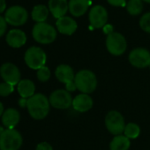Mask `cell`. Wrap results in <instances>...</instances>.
I'll list each match as a JSON object with an SVG mask.
<instances>
[{
	"instance_id": "cell-1",
	"label": "cell",
	"mask_w": 150,
	"mask_h": 150,
	"mask_svg": "<svg viewBox=\"0 0 150 150\" xmlns=\"http://www.w3.org/2000/svg\"><path fill=\"white\" fill-rule=\"evenodd\" d=\"M50 101L42 94H35L28 99L27 108L30 116L36 120L43 119L50 111Z\"/></svg>"
},
{
	"instance_id": "cell-2",
	"label": "cell",
	"mask_w": 150,
	"mask_h": 150,
	"mask_svg": "<svg viewBox=\"0 0 150 150\" xmlns=\"http://www.w3.org/2000/svg\"><path fill=\"white\" fill-rule=\"evenodd\" d=\"M76 88L82 94H91L97 87V78L96 74L90 70H81L75 74L74 80Z\"/></svg>"
},
{
	"instance_id": "cell-3",
	"label": "cell",
	"mask_w": 150,
	"mask_h": 150,
	"mask_svg": "<svg viewBox=\"0 0 150 150\" xmlns=\"http://www.w3.org/2000/svg\"><path fill=\"white\" fill-rule=\"evenodd\" d=\"M32 35L37 42L50 44L56 40L57 30L54 27L46 22L36 23L33 28Z\"/></svg>"
},
{
	"instance_id": "cell-4",
	"label": "cell",
	"mask_w": 150,
	"mask_h": 150,
	"mask_svg": "<svg viewBox=\"0 0 150 150\" xmlns=\"http://www.w3.org/2000/svg\"><path fill=\"white\" fill-rule=\"evenodd\" d=\"M22 141V137L18 131L6 129L0 135V150H19Z\"/></svg>"
},
{
	"instance_id": "cell-5",
	"label": "cell",
	"mask_w": 150,
	"mask_h": 150,
	"mask_svg": "<svg viewBox=\"0 0 150 150\" xmlns=\"http://www.w3.org/2000/svg\"><path fill=\"white\" fill-rule=\"evenodd\" d=\"M25 62L27 65L33 70H39L45 66L47 57L42 49L33 46L28 49L25 53Z\"/></svg>"
},
{
	"instance_id": "cell-6",
	"label": "cell",
	"mask_w": 150,
	"mask_h": 150,
	"mask_svg": "<svg viewBox=\"0 0 150 150\" xmlns=\"http://www.w3.org/2000/svg\"><path fill=\"white\" fill-rule=\"evenodd\" d=\"M105 126L107 130L113 135H121L125 128V119L122 114L117 110L108 112L105 117Z\"/></svg>"
},
{
	"instance_id": "cell-7",
	"label": "cell",
	"mask_w": 150,
	"mask_h": 150,
	"mask_svg": "<svg viewBox=\"0 0 150 150\" xmlns=\"http://www.w3.org/2000/svg\"><path fill=\"white\" fill-rule=\"evenodd\" d=\"M55 75L61 83L65 84V90L68 92H73L77 89L74 83L75 74L70 65L64 64L58 65L55 71Z\"/></svg>"
},
{
	"instance_id": "cell-8",
	"label": "cell",
	"mask_w": 150,
	"mask_h": 150,
	"mask_svg": "<svg viewBox=\"0 0 150 150\" xmlns=\"http://www.w3.org/2000/svg\"><path fill=\"white\" fill-rule=\"evenodd\" d=\"M106 47L108 51L113 56L123 55L127 48V42L125 38L119 33L113 32L107 35Z\"/></svg>"
},
{
	"instance_id": "cell-9",
	"label": "cell",
	"mask_w": 150,
	"mask_h": 150,
	"mask_svg": "<svg viewBox=\"0 0 150 150\" xmlns=\"http://www.w3.org/2000/svg\"><path fill=\"white\" fill-rule=\"evenodd\" d=\"M50 105L58 110H66L72 106V97L70 92L64 89H57L52 92L49 98Z\"/></svg>"
},
{
	"instance_id": "cell-10",
	"label": "cell",
	"mask_w": 150,
	"mask_h": 150,
	"mask_svg": "<svg viewBox=\"0 0 150 150\" xmlns=\"http://www.w3.org/2000/svg\"><path fill=\"white\" fill-rule=\"evenodd\" d=\"M28 18V11L20 6H13L10 7L5 14L6 22L12 26L19 27L24 25Z\"/></svg>"
},
{
	"instance_id": "cell-11",
	"label": "cell",
	"mask_w": 150,
	"mask_h": 150,
	"mask_svg": "<svg viewBox=\"0 0 150 150\" xmlns=\"http://www.w3.org/2000/svg\"><path fill=\"white\" fill-rule=\"evenodd\" d=\"M128 59L132 66L146 68L150 65V52L144 48H136L130 52Z\"/></svg>"
},
{
	"instance_id": "cell-12",
	"label": "cell",
	"mask_w": 150,
	"mask_h": 150,
	"mask_svg": "<svg viewBox=\"0 0 150 150\" xmlns=\"http://www.w3.org/2000/svg\"><path fill=\"white\" fill-rule=\"evenodd\" d=\"M0 75L5 82H7L13 86L18 85L21 81V71L19 68L12 63H6L1 65Z\"/></svg>"
},
{
	"instance_id": "cell-13",
	"label": "cell",
	"mask_w": 150,
	"mask_h": 150,
	"mask_svg": "<svg viewBox=\"0 0 150 150\" xmlns=\"http://www.w3.org/2000/svg\"><path fill=\"white\" fill-rule=\"evenodd\" d=\"M89 21L94 28H103L108 21V13L102 6H95L89 12Z\"/></svg>"
},
{
	"instance_id": "cell-14",
	"label": "cell",
	"mask_w": 150,
	"mask_h": 150,
	"mask_svg": "<svg viewBox=\"0 0 150 150\" xmlns=\"http://www.w3.org/2000/svg\"><path fill=\"white\" fill-rule=\"evenodd\" d=\"M56 26L58 32L65 35H71L75 33L78 28L77 22L68 16H64L60 19H57Z\"/></svg>"
},
{
	"instance_id": "cell-15",
	"label": "cell",
	"mask_w": 150,
	"mask_h": 150,
	"mask_svg": "<svg viewBox=\"0 0 150 150\" xmlns=\"http://www.w3.org/2000/svg\"><path fill=\"white\" fill-rule=\"evenodd\" d=\"M94 104L92 97L88 94H80L72 101V107L78 112H87L92 109Z\"/></svg>"
},
{
	"instance_id": "cell-16",
	"label": "cell",
	"mask_w": 150,
	"mask_h": 150,
	"mask_svg": "<svg viewBox=\"0 0 150 150\" xmlns=\"http://www.w3.org/2000/svg\"><path fill=\"white\" fill-rule=\"evenodd\" d=\"M27 42L26 34L21 29H12L6 35V42L12 48H21Z\"/></svg>"
},
{
	"instance_id": "cell-17",
	"label": "cell",
	"mask_w": 150,
	"mask_h": 150,
	"mask_svg": "<svg viewBox=\"0 0 150 150\" xmlns=\"http://www.w3.org/2000/svg\"><path fill=\"white\" fill-rule=\"evenodd\" d=\"M49 10L56 19H60L65 15L69 10L67 0H49Z\"/></svg>"
},
{
	"instance_id": "cell-18",
	"label": "cell",
	"mask_w": 150,
	"mask_h": 150,
	"mask_svg": "<svg viewBox=\"0 0 150 150\" xmlns=\"http://www.w3.org/2000/svg\"><path fill=\"white\" fill-rule=\"evenodd\" d=\"M90 5V0H70L68 3L69 12L74 17H80L86 13Z\"/></svg>"
},
{
	"instance_id": "cell-19",
	"label": "cell",
	"mask_w": 150,
	"mask_h": 150,
	"mask_svg": "<svg viewBox=\"0 0 150 150\" xmlns=\"http://www.w3.org/2000/svg\"><path fill=\"white\" fill-rule=\"evenodd\" d=\"M21 118L20 113L15 109H7L2 115V123L8 129H13Z\"/></svg>"
},
{
	"instance_id": "cell-20",
	"label": "cell",
	"mask_w": 150,
	"mask_h": 150,
	"mask_svg": "<svg viewBox=\"0 0 150 150\" xmlns=\"http://www.w3.org/2000/svg\"><path fill=\"white\" fill-rule=\"evenodd\" d=\"M35 86L30 80H21L18 84V92L22 98L28 99L35 95Z\"/></svg>"
},
{
	"instance_id": "cell-21",
	"label": "cell",
	"mask_w": 150,
	"mask_h": 150,
	"mask_svg": "<svg viewBox=\"0 0 150 150\" xmlns=\"http://www.w3.org/2000/svg\"><path fill=\"white\" fill-rule=\"evenodd\" d=\"M130 139L125 135L115 136L110 143V150H128L130 148Z\"/></svg>"
},
{
	"instance_id": "cell-22",
	"label": "cell",
	"mask_w": 150,
	"mask_h": 150,
	"mask_svg": "<svg viewBox=\"0 0 150 150\" xmlns=\"http://www.w3.org/2000/svg\"><path fill=\"white\" fill-rule=\"evenodd\" d=\"M49 12H50L49 8H47V6L43 5L35 6L32 10V13H31L32 19L37 23L45 22V21L49 16Z\"/></svg>"
},
{
	"instance_id": "cell-23",
	"label": "cell",
	"mask_w": 150,
	"mask_h": 150,
	"mask_svg": "<svg viewBox=\"0 0 150 150\" xmlns=\"http://www.w3.org/2000/svg\"><path fill=\"white\" fill-rule=\"evenodd\" d=\"M127 12L131 15H138L143 10L142 0H129L126 4Z\"/></svg>"
},
{
	"instance_id": "cell-24",
	"label": "cell",
	"mask_w": 150,
	"mask_h": 150,
	"mask_svg": "<svg viewBox=\"0 0 150 150\" xmlns=\"http://www.w3.org/2000/svg\"><path fill=\"white\" fill-rule=\"evenodd\" d=\"M139 133H140V128L137 124H135V123H128L125 125L124 134L129 139L138 138Z\"/></svg>"
},
{
	"instance_id": "cell-25",
	"label": "cell",
	"mask_w": 150,
	"mask_h": 150,
	"mask_svg": "<svg viewBox=\"0 0 150 150\" xmlns=\"http://www.w3.org/2000/svg\"><path fill=\"white\" fill-rule=\"evenodd\" d=\"M50 75H51L50 71L47 66H43L40 68L39 70H37V72H36L37 79L42 82L48 81L50 78Z\"/></svg>"
},
{
	"instance_id": "cell-26",
	"label": "cell",
	"mask_w": 150,
	"mask_h": 150,
	"mask_svg": "<svg viewBox=\"0 0 150 150\" xmlns=\"http://www.w3.org/2000/svg\"><path fill=\"white\" fill-rule=\"evenodd\" d=\"M139 27L143 31L150 34V12L142 15L139 20Z\"/></svg>"
},
{
	"instance_id": "cell-27",
	"label": "cell",
	"mask_w": 150,
	"mask_h": 150,
	"mask_svg": "<svg viewBox=\"0 0 150 150\" xmlns=\"http://www.w3.org/2000/svg\"><path fill=\"white\" fill-rule=\"evenodd\" d=\"M14 90V88L13 85L7 83V82H3L0 83V96H7L10 94H12Z\"/></svg>"
},
{
	"instance_id": "cell-28",
	"label": "cell",
	"mask_w": 150,
	"mask_h": 150,
	"mask_svg": "<svg viewBox=\"0 0 150 150\" xmlns=\"http://www.w3.org/2000/svg\"><path fill=\"white\" fill-rule=\"evenodd\" d=\"M7 28V22L6 19L2 16H0V37L3 36Z\"/></svg>"
},
{
	"instance_id": "cell-29",
	"label": "cell",
	"mask_w": 150,
	"mask_h": 150,
	"mask_svg": "<svg viewBox=\"0 0 150 150\" xmlns=\"http://www.w3.org/2000/svg\"><path fill=\"white\" fill-rule=\"evenodd\" d=\"M107 1L113 6H125L126 5V0H107Z\"/></svg>"
},
{
	"instance_id": "cell-30",
	"label": "cell",
	"mask_w": 150,
	"mask_h": 150,
	"mask_svg": "<svg viewBox=\"0 0 150 150\" xmlns=\"http://www.w3.org/2000/svg\"><path fill=\"white\" fill-rule=\"evenodd\" d=\"M36 150H53V148L48 142H41L37 145Z\"/></svg>"
},
{
	"instance_id": "cell-31",
	"label": "cell",
	"mask_w": 150,
	"mask_h": 150,
	"mask_svg": "<svg viewBox=\"0 0 150 150\" xmlns=\"http://www.w3.org/2000/svg\"><path fill=\"white\" fill-rule=\"evenodd\" d=\"M103 31H104V33L106 34V35H110V34H111V33H113L114 31H113V28H112V26L111 25H105L104 27H103Z\"/></svg>"
},
{
	"instance_id": "cell-32",
	"label": "cell",
	"mask_w": 150,
	"mask_h": 150,
	"mask_svg": "<svg viewBox=\"0 0 150 150\" xmlns=\"http://www.w3.org/2000/svg\"><path fill=\"white\" fill-rule=\"evenodd\" d=\"M6 8V0H0V13L5 12Z\"/></svg>"
},
{
	"instance_id": "cell-33",
	"label": "cell",
	"mask_w": 150,
	"mask_h": 150,
	"mask_svg": "<svg viewBox=\"0 0 150 150\" xmlns=\"http://www.w3.org/2000/svg\"><path fill=\"white\" fill-rule=\"evenodd\" d=\"M27 104H28V99H25V98H21L20 101H19V105L22 108L24 107H27Z\"/></svg>"
},
{
	"instance_id": "cell-34",
	"label": "cell",
	"mask_w": 150,
	"mask_h": 150,
	"mask_svg": "<svg viewBox=\"0 0 150 150\" xmlns=\"http://www.w3.org/2000/svg\"><path fill=\"white\" fill-rule=\"evenodd\" d=\"M4 113V106L2 104V103L0 102V116H2Z\"/></svg>"
},
{
	"instance_id": "cell-35",
	"label": "cell",
	"mask_w": 150,
	"mask_h": 150,
	"mask_svg": "<svg viewBox=\"0 0 150 150\" xmlns=\"http://www.w3.org/2000/svg\"><path fill=\"white\" fill-rule=\"evenodd\" d=\"M4 132H5V129L2 126H0V135H1Z\"/></svg>"
},
{
	"instance_id": "cell-36",
	"label": "cell",
	"mask_w": 150,
	"mask_h": 150,
	"mask_svg": "<svg viewBox=\"0 0 150 150\" xmlns=\"http://www.w3.org/2000/svg\"><path fill=\"white\" fill-rule=\"evenodd\" d=\"M143 1H145V2H146V3H149V4H150V0H143Z\"/></svg>"
},
{
	"instance_id": "cell-37",
	"label": "cell",
	"mask_w": 150,
	"mask_h": 150,
	"mask_svg": "<svg viewBox=\"0 0 150 150\" xmlns=\"http://www.w3.org/2000/svg\"><path fill=\"white\" fill-rule=\"evenodd\" d=\"M149 67H150V65H149Z\"/></svg>"
}]
</instances>
